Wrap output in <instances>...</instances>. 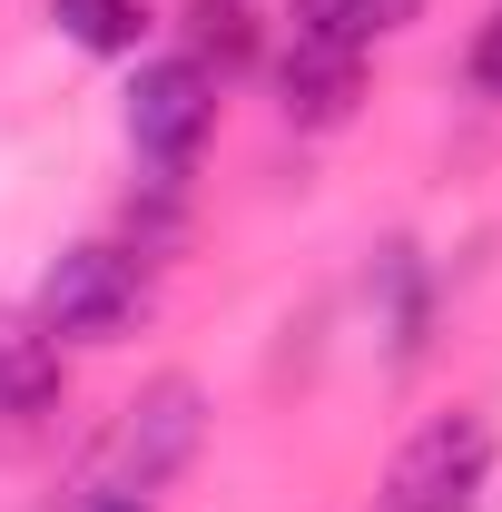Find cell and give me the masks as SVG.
Masks as SVG:
<instances>
[{
    "label": "cell",
    "instance_id": "obj_11",
    "mask_svg": "<svg viewBox=\"0 0 502 512\" xmlns=\"http://www.w3.org/2000/svg\"><path fill=\"white\" fill-rule=\"evenodd\" d=\"M99 512H148V503H138V493H109V503H99Z\"/></svg>",
    "mask_w": 502,
    "mask_h": 512
},
{
    "label": "cell",
    "instance_id": "obj_5",
    "mask_svg": "<svg viewBox=\"0 0 502 512\" xmlns=\"http://www.w3.org/2000/svg\"><path fill=\"white\" fill-rule=\"evenodd\" d=\"M355 99H365V50L315 40V30H296V40L276 50V109L296 128H345Z\"/></svg>",
    "mask_w": 502,
    "mask_h": 512
},
{
    "label": "cell",
    "instance_id": "obj_2",
    "mask_svg": "<svg viewBox=\"0 0 502 512\" xmlns=\"http://www.w3.org/2000/svg\"><path fill=\"white\" fill-rule=\"evenodd\" d=\"M207 128H217V79L207 69L197 60H138V79H128V148L158 178H188Z\"/></svg>",
    "mask_w": 502,
    "mask_h": 512
},
{
    "label": "cell",
    "instance_id": "obj_8",
    "mask_svg": "<svg viewBox=\"0 0 502 512\" xmlns=\"http://www.w3.org/2000/svg\"><path fill=\"white\" fill-rule=\"evenodd\" d=\"M188 60L197 69H247L256 60V10L247 0H188Z\"/></svg>",
    "mask_w": 502,
    "mask_h": 512
},
{
    "label": "cell",
    "instance_id": "obj_9",
    "mask_svg": "<svg viewBox=\"0 0 502 512\" xmlns=\"http://www.w3.org/2000/svg\"><path fill=\"white\" fill-rule=\"evenodd\" d=\"M424 0H296V30L315 40H345V50H365V40H394L404 20H414Z\"/></svg>",
    "mask_w": 502,
    "mask_h": 512
},
{
    "label": "cell",
    "instance_id": "obj_1",
    "mask_svg": "<svg viewBox=\"0 0 502 512\" xmlns=\"http://www.w3.org/2000/svg\"><path fill=\"white\" fill-rule=\"evenodd\" d=\"M30 316L50 325L60 345H119V335H138V316H148V266L128 247H60Z\"/></svg>",
    "mask_w": 502,
    "mask_h": 512
},
{
    "label": "cell",
    "instance_id": "obj_4",
    "mask_svg": "<svg viewBox=\"0 0 502 512\" xmlns=\"http://www.w3.org/2000/svg\"><path fill=\"white\" fill-rule=\"evenodd\" d=\"M197 424H207V414H197V384L158 375L138 404H128V424H119V483H109V493H158V483L197 453Z\"/></svg>",
    "mask_w": 502,
    "mask_h": 512
},
{
    "label": "cell",
    "instance_id": "obj_6",
    "mask_svg": "<svg viewBox=\"0 0 502 512\" xmlns=\"http://www.w3.org/2000/svg\"><path fill=\"white\" fill-rule=\"evenodd\" d=\"M69 384V345L30 306H0V414H50Z\"/></svg>",
    "mask_w": 502,
    "mask_h": 512
},
{
    "label": "cell",
    "instance_id": "obj_3",
    "mask_svg": "<svg viewBox=\"0 0 502 512\" xmlns=\"http://www.w3.org/2000/svg\"><path fill=\"white\" fill-rule=\"evenodd\" d=\"M483 473H493V424H483L473 404H453V414H434L414 444L394 453L384 512H463L483 493Z\"/></svg>",
    "mask_w": 502,
    "mask_h": 512
},
{
    "label": "cell",
    "instance_id": "obj_10",
    "mask_svg": "<svg viewBox=\"0 0 502 512\" xmlns=\"http://www.w3.org/2000/svg\"><path fill=\"white\" fill-rule=\"evenodd\" d=\"M463 79H473L483 99H502V10L483 20V30H473V50H463Z\"/></svg>",
    "mask_w": 502,
    "mask_h": 512
},
{
    "label": "cell",
    "instance_id": "obj_7",
    "mask_svg": "<svg viewBox=\"0 0 502 512\" xmlns=\"http://www.w3.org/2000/svg\"><path fill=\"white\" fill-rule=\"evenodd\" d=\"M50 20H60V40L99 50V60H138V40H148L138 0H50Z\"/></svg>",
    "mask_w": 502,
    "mask_h": 512
}]
</instances>
